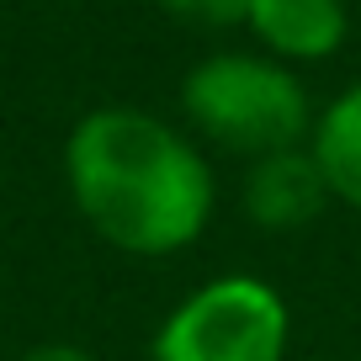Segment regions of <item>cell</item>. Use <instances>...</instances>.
Segmentation results:
<instances>
[{
	"label": "cell",
	"mask_w": 361,
	"mask_h": 361,
	"mask_svg": "<svg viewBox=\"0 0 361 361\" xmlns=\"http://www.w3.org/2000/svg\"><path fill=\"white\" fill-rule=\"evenodd\" d=\"M64 180L90 234L123 255H180L202 239L218 186L176 123L138 106H96L64 138Z\"/></svg>",
	"instance_id": "1"
},
{
	"label": "cell",
	"mask_w": 361,
	"mask_h": 361,
	"mask_svg": "<svg viewBox=\"0 0 361 361\" xmlns=\"http://www.w3.org/2000/svg\"><path fill=\"white\" fill-rule=\"evenodd\" d=\"M180 112L197 138L218 144L224 154L266 159L282 149H303L314 138V102L293 64H276L271 54L224 48L207 54L180 80Z\"/></svg>",
	"instance_id": "2"
},
{
	"label": "cell",
	"mask_w": 361,
	"mask_h": 361,
	"mask_svg": "<svg viewBox=\"0 0 361 361\" xmlns=\"http://www.w3.org/2000/svg\"><path fill=\"white\" fill-rule=\"evenodd\" d=\"M293 314L260 276H213L154 329V361H287Z\"/></svg>",
	"instance_id": "3"
},
{
	"label": "cell",
	"mask_w": 361,
	"mask_h": 361,
	"mask_svg": "<svg viewBox=\"0 0 361 361\" xmlns=\"http://www.w3.org/2000/svg\"><path fill=\"white\" fill-rule=\"evenodd\" d=\"M239 202H245V218L260 234H298V228H308L335 197H329V186H324V170H319L314 149L303 144V149H282V154L250 159Z\"/></svg>",
	"instance_id": "4"
},
{
	"label": "cell",
	"mask_w": 361,
	"mask_h": 361,
	"mask_svg": "<svg viewBox=\"0 0 361 361\" xmlns=\"http://www.w3.org/2000/svg\"><path fill=\"white\" fill-rule=\"evenodd\" d=\"M245 32L276 64H324L350 43L345 0H250Z\"/></svg>",
	"instance_id": "5"
},
{
	"label": "cell",
	"mask_w": 361,
	"mask_h": 361,
	"mask_svg": "<svg viewBox=\"0 0 361 361\" xmlns=\"http://www.w3.org/2000/svg\"><path fill=\"white\" fill-rule=\"evenodd\" d=\"M308 149H314L319 170H324L329 197L361 213V80L345 85L335 102L314 117Z\"/></svg>",
	"instance_id": "6"
},
{
	"label": "cell",
	"mask_w": 361,
	"mask_h": 361,
	"mask_svg": "<svg viewBox=\"0 0 361 361\" xmlns=\"http://www.w3.org/2000/svg\"><path fill=\"white\" fill-rule=\"evenodd\" d=\"M170 22L186 27H207V32H224V27H245L250 0H154Z\"/></svg>",
	"instance_id": "7"
},
{
	"label": "cell",
	"mask_w": 361,
	"mask_h": 361,
	"mask_svg": "<svg viewBox=\"0 0 361 361\" xmlns=\"http://www.w3.org/2000/svg\"><path fill=\"white\" fill-rule=\"evenodd\" d=\"M16 361H96L85 345H69V340H43V345H32V350H22Z\"/></svg>",
	"instance_id": "8"
}]
</instances>
